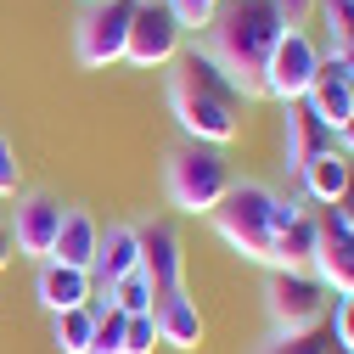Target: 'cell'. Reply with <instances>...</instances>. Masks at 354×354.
Wrapping results in <instances>:
<instances>
[{"label": "cell", "instance_id": "obj_1", "mask_svg": "<svg viewBox=\"0 0 354 354\" xmlns=\"http://www.w3.org/2000/svg\"><path fill=\"white\" fill-rule=\"evenodd\" d=\"M281 12L270 0H225L214 12V23L203 28V51L225 68V79L248 102H259V84H264V62H270L276 39H281Z\"/></svg>", "mask_w": 354, "mask_h": 354}, {"label": "cell", "instance_id": "obj_2", "mask_svg": "<svg viewBox=\"0 0 354 354\" xmlns=\"http://www.w3.org/2000/svg\"><path fill=\"white\" fill-rule=\"evenodd\" d=\"M304 208L292 203V197H281V192H270L264 180H231V192L214 203V231H219V242H225L231 253H242V259H253V264H264L270 259V242L292 225Z\"/></svg>", "mask_w": 354, "mask_h": 354}, {"label": "cell", "instance_id": "obj_3", "mask_svg": "<svg viewBox=\"0 0 354 354\" xmlns=\"http://www.w3.org/2000/svg\"><path fill=\"white\" fill-rule=\"evenodd\" d=\"M163 192L180 214H214V203L231 192V163L219 147H197L180 141L163 158Z\"/></svg>", "mask_w": 354, "mask_h": 354}, {"label": "cell", "instance_id": "obj_4", "mask_svg": "<svg viewBox=\"0 0 354 354\" xmlns=\"http://www.w3.org/2000/svg\"><path fill=\"white\" fill-rule=\"evenodd\" d=\"M264 315H270V332L281 337L321 332V321L332 315V292L321 287L315 270H270L264 276Z\"/></svg>", "mask_w": 354, "mask_h": 354}, {"label": "cell", "instance_id": "obj_5", "mask_svg": "<svg viewBox=\"0 0 354 354\" xmlns=\"http://www.w3.org/2000/svg\"><path fill=\"white\" fill-rule=\"evenodd\" d=\"M321 39L309 34V28H281V39H276V51H270V62H264V84H259V102H304L309 96V79H315V68H321Z\"/></svg>", "mask_w": 354, "mask_h": 354}, {"label": "cell", "instance_id": "obj_6", "mask_svg": "<svg viewBox=\"0 0 354 354\" xmlns=\"http://www.w3.org/2000/svg\"><path fill=\"white\" fill-rule=\"evenodd\" d=\"M141 0H91L73 28V51L84 68H113L124 62V39H129V17Z\"/></svg>", "mask_w": 354, "mask_h": 354}, {"label": "cell", "instance_id": "obj_7", "mask_svg": "<svg viewBox=\"0 0 354 354\" xmlns=\"http://www.w3.org/2000/svg\"><path fill=\"white\" fill-rule=\"evenodd\" d=\"M180 51H186V28L174 23L169 0H141L136 17H129L124 62H136V68H169Z\"/></svg>", "mask_w": 354, "mask_h": 354}, {"label": "cell", "instance_id": "obj_8", "mask_svg": "<svg viewBox=\"0 0 354 354\" xmlns=\"http://www.w3.org/2000/svg\"><path fill=\"white\" fill-rule=\"evenodd\" d=\"M136 242H141V276L152 281V304L163 292H180L186 287V242L169 219H147L136 225Z\"/></svg>", "mask_w": 354, "mask_h": 354}, {"label": "cell", "instance_id": "obj_9", "mask_svg": "<svg viewBox=\"0 0 354 354\" xmlns=\"http://www.w3.org/2000/svg\"><path fill=\"white\" fill-rule=\"evenodd\" d=\"M169 107H174L180 136L197 141V147H231L242 136V113H231V107H219V102L186 91V84H169Z\"/></svg>", "mask_w": 354, "mask_h": 354}, {"label": "cell", "instance_id": "obj_10", "mask_svg": "<svg viewBox=\"0 0 354 354\" xmlns=\"http://www.w3.org/2000/svg\"><path fill=\"white\" fill-rule=\"evenodd\" d=\"M62 208H68V203H57L51 192H28V197H17L12 225H6V231H12V248L46 264V259H51V242H57V231H62Z\"/></svg>", "mask_w": 354, "mask_h": 354}, {"label": "cell", "instance_id": "obj_11", "mask_svg": "<svg viewBox=\"0 0 354 354\" xmlns=\"http://www.w3.org/2000/svg\"><path fill=\"white\" fill-rule=\"evenodd\" d=\"M304 107L315 113L321 124H332V129H343L348 118H354V73L343 68V57H321V68H315V79H309V96H304Z\"/></svg>", "mask_w": 354, "mask_h": 354}, {"label": "cell", "instance_id": "obj_12", "mask_svg": "<svg viewBox=\"0 0 354 354\" xmlns=\"http://www.w3.org/2000/svg\"><path fill=\"white\" fill-rule=\"evenodd\" d=\"M281 113H287V118H281V158H287L292 174H298L304 163H315L321 152H337V129L321 124L304 102H287Z\"/></svg>", "mask_w": 354, "mask_h": 354}, {"label": "cell", "instance_id": "obj_13", "mask_svg": "<svg viewBox=\"0 0 354 354\" xmlns=\"http://www.w3.org/2000/svg\"><path fill=\"white\" fill-rule=\"evenodd\" d=\"M315 276L332 298L354 292V225H343L337 214L321 219V242H315Z\"/></svg>", "mask_w": 354, "mask_h": 354}, {"label": "cell", "instance_id": "obj_14", "mask_svg": "<svg viewBox=\"0 0 354 354\" xmlns=\"http://www.w3.org/2000/svg\"><path fill=\"white\" fill-rule=\"evenodd\" d=\"M152 321H158V343L180 348V354H197L203 348V315H197V298L180 287V292H163L152 304Z\"/></svg>", "mask_w": 354, "mask_h": 354}, {"label": "cell", "instance_id": "obj_15", "mask_svg": "<svg viewBox=\"0 0 354 354\" xmlns=\"http://www.w3.org/2000/svg\"><path fill=\"white\" fill-rule=\"evenodd\" d=\"M34 298L46 304V315H68V309H84L96 298V281L91 270H68V264H39V276H34Z\"/></svg>", "mask_w": 354, "mask_h": 354}, {"label": "cell", "instance_id": "obj_16", "mask_svg": "<svg viewBox=\"0 0 354 354\" xmlns=\"http://www.w3.org/2000/svg\"><path fill=\"white\" fill-rule=\"evenodd\" d=\"M298 186H304V197H309V203L337 208V203H343V192L354 186V158H348V152H321L315 163H304V169H298Z\"/></svg>", "mask_w": 354, "mask_h": 354}, {"label": "cell", "instance_id": "obj_17", "mask_svg": "<svg viewBox=\"0 0 354 354\" xmlns=\"http://www.w3.org/2000/svg\"><path fill=\"white\" fill-rule=\"evenodd\" d=\"M129 270H141V242H136V225H107V231H102V242H96L91 281L113 292V281H124Z\"/></svg>", "mask_w": 354, "mask_h": 354}, {"label": "cell", "instance_id": "obj_18", "mask_svg": "<svg viewBox=\"0 0 354 354\" xmlns=\"http://www.w3.org/2000/svg\"><path fill=\"white\" fill-rule=\"evenodd\" d=\"M96 242H102V225L84 208H62V231L51 242V264H68V270H91L96 264Z\"/></svg>", "mask_w": 354, "mask_h": 354}, {"label": "cell", "instance_id": "obj_19", "mask_svg": "<svg viewBox=\"0 0 354 354\" xmlns=\"http://www.w3.org/2000/svg\"><path fill=\"white\" fill-rule=\"evenodd\" d=\"M315 242H321V219H309V214H298L292 225L270 242V270H315Z\"/></svg>", "mask_w": 354, "mask_h": 354}, {"label": "cell", "instance_id": "obj_20", "mask_svg": "<svg viewBox=\"0 0 354 354\" xmlns=\"http://www.w3.org/2000/svg\"><path fill=\"white\" fill-rule=\"evenodd\" d=\"M91 332H96V309H68V315H51V343L57 354H84L91 348Z\"/></svg>", "mask_w": 354, "mask_h": 354}, {"label": "cell", "instance_id": "obj_21", "mask_svg": "<svg viewBox=\"0 0 354 354\" xmlns=\"http://www.w3.org/2000/svg\"><path fill=\"white\" fill-rule=\"evenodd\" d=\"M315 17L326 28V51H354V0H315Z\"/></svg>", "mask_w": 354, "mask_h": 354}, {"label": "cell", "instance_id": "obj_22", "mask_svg": "<svg viewBox=\"0 0 354 354\" xmlns=\"http://www.w3.org/2000/svg\"><path fill=\"white\" fill-rule=\"evenodd\" d=\"M113 309H124V315H152V281L141 270H129L124 281H113Z\"/></svg>", "mask_w": 354, "mask_h": 354}, {"label": "cell", "instance_id": "obj_23", "mask_svg": "<svg viewBox=\"0 0 354 354\" xmlns=\"http://www.w3.org/2000/svg\"><path fill=\"white\" fill-rule=\"evenodd\" d=\"M259 354H332V337H321V332H298V337L270 332V343H259Z\"/></svg>", "mask_w": 354, "mask_h": 354}, {"label": "cell", "instance_id": "obj_24", "mask_svg": "<svg viewBox=\"0 0 354 354\" xmlns=\"http://www.w3.org/2000/svg\"><path fill=\"white\" fill-rule=\"evenodd\" d=\"M332 348L354 354V292L332 298Z\"/></svg>", "mask_w": 354, "mask_h": 354}, {"label": "cell", "instance_id": "obj_25", "mask_svg": "<svg viewBox=\"0 0 354 354\" xmlns=\"http://www.w3.org/2000/svg\"><path fill=\"white\" fill-rule=\"evenodd\" d=\"M219 6H225V0H169V12H174L180 28H208Z\"/></svg>", "mask_w": 354, "mask_h": 354}, {"label": "cell", "instance_id": "obj_26", "mask_svg": "<svg viewBox=\"0 0 354 354\" xmlns=\"http://www.w3.org/2000/svg\"><path fill=\"white\" fill-rule=\"evenodd\" d=\"M158 348V321L152 315H129L124 321V354H152Z\"/></svg>", "mask_w": 354, "mask_h": 354}, {"label": "cell", "instance_id": "obj_27", "mask_svg": "<svg viewBox=\"0 0 354 354\" xmlns=\"http://www.w3.org/2000/svg\"><path fill=\"white\" fill-rule=\"evenodd\" d=\"M17 186H23V163H17V147L0 136V197H17Z\"/></svg>", "mask_w": 354, "mask_h": 354}, {"label": "cell", "instance_id": "obj_28", "mask_svg": "<svg viewBox=\"0 0 354 354\" xmlns=\"http://www.w3.org/2000/svg\"><path fill=\"white\" fill-rule=\"evenodd\" d=\"M270 6L281 12V23H287V28H304L309 17H315V0H270Z\"/></svg>", "mask_w": 354, "mask_h": 354}, {"label": "cell", "instance_id": "obj_29", "mask_svg": "<svg viewBox=\"0 0 354 354\" xmlns=\"http://www.w3.org/2000/svg\"><path fill=\"white\" fill-rule=\"evenodd\" d=\"M337 152H348V158H354V118L337 129Z\"/></svg>", "mask_w": 354, "mask_h": 354}, {"label": "cell", "instance_id": "obj_30", "mask_svg": "<svg viewBox=\"0 0 354 354\" xmlns=\"http://www.w3.org/2000/svg\"><path fill=\"white\" fill-rule=\"evenodd\" d=\"M6 264H12V231L0 225V276H6Z\"/></svg>", "mask_w": 354, "mask_h": 354}, {"label": "cell", "instance_id": "obj_31", "mask_svg": "<svg viewBox=\"0 0 354 354\" xmlns=\"http://www.w3.org/2000/svg\"><path fill=\"white\" fill-rule=\"evenodd\" d=\"M332 57H343V68H348V73H354V51H332Z\"/></svg>", "mask_w": 354, "mask_h": 354}, {"label": "cell", "instance_id": "obj_32", "mask_svg": "<svg viewBox=\"0 0 354 354\" xmlns=\"http://www.w3.org/2000/svg\"><path fill=\"white\" fill-rule=\"evenodd\" d=\"M84 6H91V0H84Z\"/></svg>", "mask_w": 354, "mask_h": 354}]
</instances>
